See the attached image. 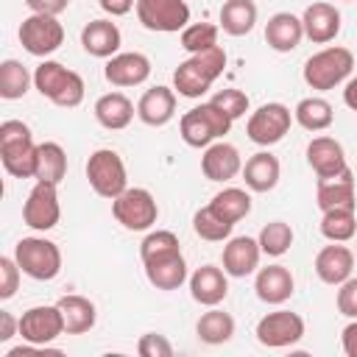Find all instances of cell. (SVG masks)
<instances>
[{"instance_id":"1","label":"cell","mask_w":357,"mask_h":357,"mask_svg":"<svg viewBox=\"0 0 357 357\" xmlns=\"http://www.w3.org/2000/svg\"><path fill=\"white\" fill-rule=\"evenodd\" d=\"M223 67H226V50L220 45L204 53H192L173 70V89L181 98H201L223 75Z\"/></svg>"},{"instance_id":"2","label":"cell","mask_w":357,"mask_h":357,"mask_svg":"<svg viewBox=\"0 0 357 357\" xmlns=\"http://www.w3.org/2000/svg\"><path fill=\"white\" fill-rule=\"evenodd\" d=\"M36 151L31 128L22 120H3L0 123V162L8 176L14 178H33L36 176Z\"/></svg>"},{"instance_id":"3","label":"cell","mask_w":357,"mask_h":357,"mask_svg":"<svg viewBox=\"0 0 357 357\" xmlns=\"http://www.w3.org/2000/svg\"><path fill=\"white\" fill-rule=\"evenodd\" d=\"M33 86L42 98H47L50 103L61 106V109H75L84 100V78L75 70H67L61 61L45 59L36 70H33Z\"/></svg>"},{"instance_id":"4","label":"cell","mask_w":357,"mask_h":357,"mask_svg":"<svg viewBox=\"0 0 357 357\" xmlns=\"http://www.w3.org/2000/svg\"><path fill=\"white\" fill-rule=\"evenodd\" d=\"M351 70H354V53L349 47L329 45L304 61L301 75L310 89L326 92V89H335L337 84H343L351 75Z\"/></svg>"},{"instance_id":"5","label":"cell","mask_w":357,"mask_h":357,"mask_svg":"<svg viewBox=\"0 0 357 357\" xmlns=\"http://www.w3.org/2000/svg\"><path fill=\"white\" fill-rule=\"evenodd\" d=\"M231 117L218 109L212 100L201 103V106H192L190 112L181 114L178 120V134L181 139L190 145V148H206L212 142H218L223 134H229L231 128Z\"/></svg>"},{"instance_id":"6","label":"cell","mask_w":357,"mask_h":357,"mask_svg":"<svg viewBox=\"0 0 357 357\" xmlns=\"http://www.w3.org/2000/svg\"><path fill=\"white\" fill-rule=\"evenodd\" d=\"M14 259L22 273L36 282H50L61 271V251L47 237H22L14 245Z\"/></svg>"},{"instance_id":"7","label":"cell","mask_w":357,"mask_h":357,"mask_svg":"<svg viewBox=\"0 0 357 357\" xmlns=\"http://www.w3.org/2000/svg\"><path fill=\"white\" fill-rule=\"evenodd\" d=\"M86 181L95 190V195L114 201L123 190H128V176L126 165L117 151L112 148H98L86 159Z\"/></svg>"},{"instance_id":"8","label":"cell","mask_w":357,"mask_h":357,"mask_svg":"<svg viewBox=\"0 0 357 357\" xmlns=\"http://www.w3.org/2000/svg\"><path fill=\"white\" fill-rule=\"evenodd\" d=\"M112 215L128 231H148L159 218V206L145 187H128L112 201Z\"/></svg>"},{"instance_id":"9","label":"cell","mask_w":357,"mask_h":357,"mask_svg":"<svg viewBox=\"0 0 357 357\" xmlns=\"http://www.w3.org/2000/svg\"><path fill=\"white\" fill-rule=\"evenodd\" d=\"M290 123H293V112L284 103L273 100V103H262L257 112H251V117L245 123V134L251 142L271 148L284 139V134L290 131Z\"/></svg>"},{"instance_id":"10","label":"cell","mask_w":357,"mask_h":357,"mask_svg":"<svg viewBox=\"0 0 357 357\" xmlns=\"http://www.w3.org/2000/svg\"><path fill=\"white\" fill-rule=\"evenodd\" d=\"M137 20L156 33H176L190 25L187 0H137Z\"/></svg>"},{"instance_id":"11","label":"cell","mask_w":357,"mask_h":357,"mask_svg":"<svg viewBox=\"0 0 357 357\" xmlns=\"http://www.w3.org/2000/svg\"><path fill=\"white\" fill-rule=\"evenodd\" d=\"M61 42H64V28L50 14H31L20 25V45L31 56L47 59L50 53H56L61 47Z\"/></svg>"},{"instance_id":"12","label":"cell","mask_w":357,"mask_h":357,"mask_svg":"<svg viewBox=\"0 0 357 357\" xmlns=\"http://www.w3.org/2000/svg\"><path fill=\"white\" fill-rule=\"evenodd\" d=\"M59 218H61L59 184L36 181L22 204V223L31 226L33 231H50V229H56Z\"/></svg>"},{"instance_id":"13","label":"cell","mask_w":357,"mask_h":357,"mask_svg":"<svg viewBox=\"0 0 357 357\" xmlns=\"http://www.w3.org/2000/svg\"><path fill=\"white\" fill-rule=\"evenodd\" d=\"M254 335L268 349H284L304 337V318L290 310H273L257 321Z\"/></svg>"},{"instance_id":"14","label":"cell","mask_w":357,"mask_h":357,"mask_svg":"<svg viewBox=\"0 0 357 357\" xmlns=\"http://www.w3.org/2000/svg\"><path fill=\"white\" fill-rule=\"evenodd\" d=\"M64 335V318L59 304H39L20 315V337L33 346H47Z\"/></svg>"},{"instance_id":"15","label":"cell","mask_w":357,"mask_h":357,"mask_svg":"<svg viewBox=\"0 0 357 357\" xmlns=\"http://www.w3.org/2000/svg\"><path fill=\"white\" fill-rule=\"evenodd\" d=\"M307 162H310V167H312V173L318 178H332V176H340L343 170H349L343 145L335 137H326V134L310 139V145H307Z\"/></svg>"},{"instance_id":"16","label":"cell","mask_w":357,"mask_h":357,"mask_svg":"<svg viewBox=\"0 0 357 357\" xmlns=\"http://www.w3.org/2000/svg\"><path fill=\"white\" fill-rule=\"evenodd\" d=\"M103 75L112 86H139L148 81L151 75V59L145 53H114L106 67H103Z\"/></svg>"},{"instance_id":"17","label":"cell","mask_w":357,"mask_h":357,"mask_svg":"<svg viewBox=\"0 0 357 357\" xmlns=\"http://www.w3.org/2000/svg\"><path fill=\"white\" fill-rule=\"evenodd\" d=\"M201 173L209 181H231L237 173H243L240 151L231 142H223V139L206 145L204 156H201Z\"/></svg>"},{"instance_id":"18","label":"cell","mask_w":357,"mask_h":357,"mask_svg":"<svg viewBox=\"0 0 357 357\" xmlns=\"http://www.w3.org/2000/svg\"><path fill=\"white\" fill-rule=\"evenodd\" d=\"M354 251L346 248L343 243H332V245H324L318 254H315V273L324 284H343L351 271H354Z\"/></svg>"},{"instance_id":"19","label":"cell","mask_w":357,"mask_h":357,"mask_svg":"<svg viewBox=\"0 0 357 357\" xmlns=\"http://www.w3.org/2000/svg\"><path fill=\"white\" fill-rule=\"evenodd\" d=\"M301 25H304V36L315 45H326L340 33V11L332 3H310L301 14Z\"/></svg>"},{"instance_id":"20","label":"cell","mask_w":357,"mask_h":357,"mask_svg":"<svg viewBox=\"0 0 357 357\" xmlns=\"http://www.w3.org/2000/svg\"><path fill=\"white\" fill-rule=\"evenodd\" d=\"M259 257H262L259 240L245 237V234L243 237H229L226 245H223V271L234 279L251 276L259 268Z\"/></svg>"},{"instance_id":"21","label":"cell","mask_w":357,"mask_h":357,"mask_svg":"<svg viewBox=\"0 0 357 357\" xmlns=\"http://www.w3.org/2000/svg\"><path fill=\"white\" fill-rule=\"evenodd\" d=\"M229 273L218 265H201L190 276V296L204 307H218L229 296Z\"/></svg>"},{"instance_id":"22","label":"cell","mask_w":357,"mask_h":357,"mask_svg":"<svg viewBox=\"0 0 357 357\" xmlns=\"http://www.w3.org/2000/svg\"><path fill=\"white\" fill-rule=\"evenodd\" d=\"M176 114V89L170 86H151L142 92V98L137 100V117L151 126V128H159V126H167Z\"/></svg>"},{"instance_id":"23","label":"cell","mask_w":357,"mask_h":357,"mask_svg":"<svg viewBox=\"0 0 357 357\" xmlns=\"http://www.w3.org/2000/svg\"><path fill=\"white\" fill-rule=\"evenodd\" d=\"M315 204H318L321 212H329V209H357L351 170H343L340 176H332V178H318Z\"/></svg>"},{"instance_id":"24","label":"cell","mask_w":357,"mask_h":357,"mask_svg":"<svg viewBox=\"0 0 357 357\" xmlns=\"http://www.w3.org/2000/svg\"><path fill=\"white\" fill-rule=\"evenodd\" d=\"M304 39V25L301 17L290 14V11H276L268 22H265V42L271 50L276 53H290L301 45Z\"/></svg>"},{"instance_id":"25","label":"cell","mask_w":357,"mask_h":357,"mask_svg":"<svg viewBox=\"0 0 357 357\" xmlns=\"http://www.w3.org/2000/svg\"><path fill=\"white\" fill-rule=\"evenodd\" d=\"M123 45V33L112 20H92L81 31V47L95 59H112Z\"/></svg>"},{"instance_id":"26","label":"cell","mask_w":357,"mask_h":357,"mask_svg":"<svg viewBox=\"0 0 357 357\" xmlns=\"http://www.w3.org/2000/svg\"><path fill=\"white\" fill-rule=\"evenodd\" d=\"M254 290H257V298L265 301V304H284L293 296L296 282H293V273L284 265H268V268L257 271Z\"/></svg>"},{"instance_id":"27","label":"cell","mask_w":357,"mask_h":357,"mask_svg":"<svg viewBox=\"0 0 357 357\" xmlns=\"http://www.w3.org/2000/svg\"><path fill=\"white\" fill-rule=\"evenodd\" d=\"M279 176H282V165L271 151H259L248 156V162L243 165V181L251 192H271L279 184Z\"/></svg>"},{"instance_id":"28","label":"cell","mask_w":357,"mask_h":357,"mask_svg":"<svg viewBox=\"0 0 357 357\" xmlns=\"http://www.w3.org/2000/svg\"><path fill=\"white\" fill-rule=\"evenodd\" d=\"M137 109L123 92H106L95 100V120L109 131H123L131 126Z\"/></svg>"},{"instance_id":"29","label":"cell","mask_w":357,"mask_h":357,"mask_svg":"<svg viewBox=\"0 0 357 357\" xmlns=\"http://www.w3.org/2000/svg\"><path fill=\"white\" fill-rule=\"evenodd\" d=\"M59 310H61V318H64V335H84L95 326L98 321V310L95 304L86 298V296H78V293H67L61 296L59 301Z\"/></svg>"},{"instance_id":"30","label":"cell","mask_w":357,"mask_h":357,"mask_svg":"<svg viewBox=\"0 0 357 357\" xmlns=\"http://www.w3.org/2000/svg\"><path fill=\"white\" fill-rule=\"evenodd\" d=\"M145 265V276L148 282L156 287V290H178L184 282H187V262H184V254H170V257H162V259H151V262H142Z\"/></svg>"},{"instance_id":"31","label":"cell","mask_w":357,"mask_h":357,"mask_svg":"<svg viewBox=\"0 0 357 357\" xmlns=\"http://www.w3.org/2000/svg\"><path fill=\"white\" fill-rule=\"evenodd\" d=\"M195 335L201 343H209V346H220V343H229L234 337V318L226 312V310H218V307H209L198 324H195Z\"/></svg>"},{"instance_id":"32","label":"cell","mask_w":357,"mask_h":357,"mask_svg":"<svg viewBox=\"0 0 357 357\" xmlns=\"http://www.w3.org/2000/svg\"><path fill=\"white\" fill-rule=\"evenodd\" d=\"M257 25V3L254 0H226L220 6V28L229 36H245Z\"/></svg>"},{"instance_id":"33","label":"cell","mask_w":357,"mask_h":357,"mask_svg":"<svg viewBox=\"0 0 357 357\" xmlns=\"http://www.w3.org/2000/svg\"><path fill=\"white\" fill-rule=\"evenodd\" d=\"M67 176V153L59 142H39L36 151V181L61 184Z\"/></svg>"},{"instance_id":"34","label":"cell","mask_w":357,"mask_h":357,"mask_svg":"<svg viewBox=\"0 0 357 357\" xmlns=\"http://www.w3.org/2000/svg\"><path fill=\"white\" fill-rule=\"evenodd\" d=\"M293 117L307 131H326L335 120V109L324 98H301L293 109Z\"/></svg>"},{"instance_id":"35","label":"cell","mask_w":357,"mask_h":357,"mask_svg":"<svg viewBox=\"0 0 357 357\" xmlns=\"http://www.w3.org/2000/svg\"><path fill=\"white\" fill-rule=\"evenodd\" d=\"M209 209L226 223H237L251 212V195L240 187H226L209 201Z\"/></svg>"},{"instance_id":"36","label":"cell","mask_w":357,"mask_h":357,"mask_svg":"<svg viewBox=\"0 0 357 357\" xmlns=\"http://www.w3.org/2000/svg\"><path fill=\"white\" fill-rule=\"evenodd\" d=\"M33 75L28 73V67L17 59H6L0 64V98L3 100H20L25 98V92L31 89Z\"/></svg>"},{"instance_id":"37","label":"cell","mask_w":357,"mask_h":357,"mask_svg":"<svg viewBox=\"0 0 357 357\" xmlns=\"http://www.w3.org/2000/svg\"><path fill=\"white\" fill-rule=\"evenodd\" d=\"M318 229L329 243H349L357 234V209L321 212V226Z\"/></svg>"},{"instance_id":"38","label":"cell","mask_w":357,"mask_h":357,"mask_svg":"<svg viewBox=\"0 0 357 357\" xmlns=\"http://www.w3.org/2000/svg\"><path fill=\"white\" fill-rule=\"evenodd\" d=\"M257 240H259L262 254H268V257H282V254H287L290 245H293V229H290V223H284V220H271V223L262 226V231H259Z\"/></svg>"},{"instance_id":"39","label":"cell","mask_w":357,"mask_h":357,"mask_svg":"<svg viewBox=\"0 0 357 357\" xmlns=\"http://www.w3.org/2000/svg\"><path fill=\"white\" fill-rule=\"evenodd\" d=\"M192 229H195V234H198L201 240L223 243V240H229V237H231L234 223H226V220H223V218H218L209 206H204V209H198V212L192 215Z\"/></svg>"},{"instance_id":"40","label":"cell","mask_w":357,"mask_h":357,"mask_svg":"<svg viewBox=\"0 0 357 357\" xmlns=\"http://www.w3.org/2000/svg\"><path fill=\"white\" fill-rule=\"evenodd\" d=\"M181 245H178V237L167 229H156V231H148L145 240L139 243V257L142 262H151V259H162V257H170V254H178Z\"/></svg>"},{"instance_id":"41","label":"cell","mask_w":357,"mask_h":357,"mask_svg":"<svg viewBox=\"0 0 357 357\" xmlns=\"http://www.w3.org/2000/svg\"><path fill=\"white\" fill-rule=\"evenodd\" d=\"M181 47L192 56V53H204L209 47L218 45V25L212 22H190L184 31H181Z\"/></svg>"},{"instance_id":"42","label":"cell","mask_w":357,"mask_h":357,"mask_svg":"<svg viewBox=\"0 0 357 357\" xmlns=\"http://www.w3.org/2000/svg\"><path fill=\"white\" fill-rule=\"evenodd\" d=\"M212 103H215L218 109H223L231 120H237V117H243V114L248 112V95L240 92V89H231V86L218 89V92L212 95Z\"/></svg>"},{"instance_id":"43","label":"cell","mask_w":357,"mask_h":357,"mask_svg":"<svg viewBox=\"0 0 357 357\" xmlns=\"http://www.w3.org/2000/svg\"><path fill=\"white\" fill-rule=\"evenodd\" d=\"M20 276H22V268L17 265L14 257H0V298L8 301L17 287H20Z\"/></svg>"},{"instance_id":"44","label":"cell","mask_w":357,"mask_h":357,"mask_svg":"<svg viewBox=\"0 0 357 357\" xmlns=\"http://www.w3.org/2000/svg\"><path fill=\"white\" fill-rule=\"evenodd\" d=\"M137 351L139 357H173V343L159 332H148L137 340Z\"/></svg>"},{"instance_id":"45","label":"cell","mask_w":357,"mask_h":357,"mask_svg":"<svg viewBox=\"0 0 357 357\" xmlns=\"http://www.w3.org/2000/svg\"><path fill=\"white\" fill-rule=\"evenodd\" d=\"M337 312L346 318H357V276H349L343 284H337Z\"/></svg>"},{"instance_id":"46","label":"cell","mask_w":357,"mask_h":357,"mask_svg":"<svg viewBox=\"0 0 357 357\" xmlns=\"http://www.w3.org/2000/svg\"><path fill=\"white\" fill-rule=\"evenodd\" d=\"M25 3L31 14H50V17H59L70 6V0H25Z\"/></svg>"},{"instance_id":"47","label":"cell","mask_w":357,"mask_h":357,"mask_svg":"<svg viewBox=\"0 0 357 357\" xmlns=\"http://www.w3.org/2000/svg\"><path fill=\"white\" fill-rule=\"evenodd\" d=\"M340 346H343V354L346 357H357V318H351V324L343 326Z\"/></svg>"},{"instance_id":"48","label":"cell","mask_w":357,"mask_h":357,"mask_svg":"<svg viewBox=\"0 0 357 357\" xmlns=\"http://www.w3.org/2000/svg\"><path fill=\"white\" fill-rule=\"evenodd\" d=\"M20 335V318H14L8 310H0V343Z\"/></svg>"},{"instance_id":"49","label":"cell","mask_w":357,"mask_h":357,"mask_svg":"<svg viewBox=\"0 0 357 357\" xmlns=\"http://www.w3.org/2000/svg\"><path fill=\"white\" fill-rule=\"evenodd\" d=\"M100 3V8L106 11V14H112V17H123V14H128L131 8H134V0H98Z\"/></svg>"},{"instance_id":"50","label":"cell","mask_w":357,"mask_h":357,"mask_svg":"<svg viewBox=\"0 0 357 357\" xmlns=\"http://www.w3.org/2000/svg\"><path fill=\"white\" fill-rule=\"evenodd\" d=\"M343 103H346L351 112H357V75L349 78L346 86H343Z\"/></svg>"},{"instance_id":"51","label":"cell","mask_w":357,"mask_h":357,"mask_svg":"<svg viewBox=\"0 0 357 357\" xmlns=\"http://www.w3.org/2000/svg\"><path fill=\"white\" fill-rule=\"evenodd\" d=\"M354 257H357V245H354Z\"/></svg>"}]
</instances>
